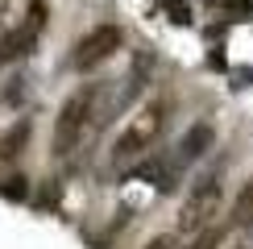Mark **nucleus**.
Instances as JSON below:
<instances>
[{"instance_id":"nucleus-1","label":"nucleus","mask_w":253,"mask_h":249,"mask_svg":"<svg viewBox=\"0 0 253 249\" xmlns=\"http://www.w3.org/2000/svg\"><path fill=\"white\" fill-rule=\"evenodd\" d=\"M220 204H224V166H212V170H204L191 183V191L183 200V212H178V228L183 233H199V228L216 224Z\"/></svg>"},{"instance_id":"nucleus-2","label":"nucleus","mask_w":253,"mask_h":249,"mask_svg":"<svg viewBox=\"0 0 253 249\" xmlns=\"http://www.w3.org/2000/svg\"><path fill=\"white\" fill-rule=\"evenodd\" d=\"M162 124H166V104H141V108L133 112L129 121H125V129H121V137L117 145H112V154H117V162H133V158H141L145 150L158 141V133H162Z\"/></svg>"},{"instance_id":"nucleus-3","label":"nucleus","mask_w":253,"mask_h":249,"mask_svg":"<svg viewBox=\"0 0 253 249\" xmlns=\"http://www.w3.org/2000/svg\"><path fill=\"white\" fill-rule=\"evenodd\" d=\"M91 112H96V91L91 87H79L75 96H67V104L58 108V121H54V154L58 158L79 150V141L87 137Z\"/></svg>"},{"instance_id":"nucleus-4","label":"nucleus","mask_w":253,"mask_h":249,"mask_svg":"<svg viewBox=\"0 0 253 249\" xmlns=\"http://www.w3.org/2000/svg\"><path fill=\"white\" fill-rule=\"evenodd\" d=\"M121 46H125V34L117 25H96L91 34H83L75 42V50H71V67H75V71H91V67H100V62H108Z\"/></svg>"},{"instance_id":"nucleus-5","label":"nucleus","mask_w":253,"mask_h":249,"mask_svg":"<svg viewBox=\"0 0 253 249\" xmlns=\"http://www.w3.org/2000/svg\"><path fill=\"white\" fill-rule=\"evenodd\" d=\"M212 145H216V129H212L208 121H195L191 129H187L183 137H178V145H174V158H178V162H199L208 150H212Z\"/></svg>"},{"instance_id":"nucleus-6","label":"nucleus","mask_w":253,"mask_h":249,"mask_svg":"<svg viewBox=\"0 0 253 249\" xmlns=\"http://www.w3.org/2000/svg\"><path fill=\"white\" fill-rule=\"evenodd\" d=\"M34 38H38L34 25H17V29H8V34H0V67H8V62H17L21 54H29Z\"/></svg>"},{"instance_id":"nucleus-7","label":"nucleus","mask_w":253,"mask_h":249,"mask_svg":"<svg viewBox=\"0 0 253 249\" xmlns=\"http://www.w3.org/2000/svg\"><path fill=\"white\" fill-rule=\"evenodd\" d=\"M29 133H34V121H17V124H8V133L0 137V162H13L21 150L29 145Z\"/></svg>"},{"instance_id":"nucleus-8","label":"nucleus","mask_w":253,"mask_h":249,"mask_svg":"<svg viewBox=\"0 0 253 249\" xmlns=\"http://www.w3.org/2000/svg\"><path fill=\"white\" fill-rule=\"evenodd\" d=\"M233 224L237 228H253V179L237 191V200H233Z\"/></svg>"},{"instance_id":"nucleus-9","label":"nucleus","mask_w":253,"mask_h":249,"mask_svg":"<svg viewBox=\"0 0 253 249\" xmlns=\"http://www.w3.org/2000/svg\"><path fill=\"white\" fill-rule=\"evenodd\" d=\"M224 237H228V228L208 224V228H199V233H191V245H187V249H220Z\"/></svg>"},{"instance_id":"nucleus-10","label":"nucleus","mask_w":253,"mask_h":249,"mask_svg":"<svg viewBox=\"0 0 253 249\" xmlns=\"http://www.w3.org/2000/svg\"><path fill=\"white\" fill-rule=\"evenodd\" d=\"M145 249H170V241H166V237H158V241H150Z\"/></svg>"},{"instance_id":"nucleus-11","label":"nucleus","mask_w":253,"mask_h":249,"mask_svg":"<svg viewBox=\"0 0 253 249\" xmlns=\"http://www.w3.org/2000/svg\"><path fill=\"white\" fill-rule=\"evenodd\" d=\"M4 13H8V0H0V21H4Z\"/></svg>"},{"instance_id":"nucleus-12","label":"nucleus","mask_w":253,"mask_h":249,"mask_svg":"<svg viewBox=\"0 0 253 249\" xmlns=\"http://www.w3.org/2000/svg\"><path fill=\"white\" fill-rule=\"evenodd\" d=\"M233 249H253V245H233Z\"/></svg>"}]
</instances>
